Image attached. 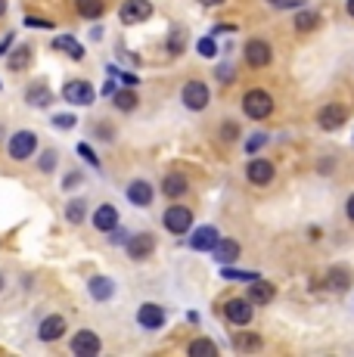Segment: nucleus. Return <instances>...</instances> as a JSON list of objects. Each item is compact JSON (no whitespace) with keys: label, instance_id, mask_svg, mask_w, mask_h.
<instances>
[{"label":"nucleus","instance_id":"nucleus-32","mask_svg":"<svg viewBox=\"0 0 354 357\" xmlns=\"http://www.w3.org/2000/svg\"><path fill=\"white\" fill-rule=\"evenodd\" d=\"M165 50H168V56H180V50H183V31H180V29L171 31V38H168Z\"/></svg>","mask_w":354,"mask_h":357},{"label":"nucleus","instance_id":"nucleus-5","mask_svg":"<svg viewBox=\"0 0 354 357\" xmlns=\"http://www.w3.org/2000/svg\"><path fill=\"white\" fill-rule=\"evenodd\" d=\"M149 16H153V3H149V0H125V3L118 6V19L125 25H140V22H146Z\"/></svg>","mask_w":354,"mask_h":357},{"label":"nucleus","instance_id":"nucleus-2","mask_svg":"<svg viewBox=\"0 0 354 357\" xmlns=\"http://www.w3.org/2000/svg\"><path fill=\"white\" fill-rule=\"evenodd\" d=\"M63 100H66V102H72V106H91V102L97 100V91H93L91 81L75 78V81H66V87H63Z\"/></svg>","mask_w":354,"mask_h":357},{"label":"nucleus","instance_id":"nucleus-25","mask_svg":"<svg viewBox=\"0 0 354 357\" xmlns=\"http://www.w3.org/2000/svg\"><path fill=\"white\" fill-rule=\"evenodd\" d=\"M112 106L121 109V112H134V109L140 106L137 93H134V87H125V91H115L112 93Z\"/></svg>","mask_w":354,"mask_h":357},{"label":"nucleus","instance_id":"nucleus-30","mask_svg":"<svg viewBox=\"0 0 354 357\" xmlns=\"http://www.w3.org/2000/svg\"><path fill=\"white\" fill-rule=\"evenodd\" d=\"M190 354H217V345L215 342H208V339H193L190 342Z\"/></svg>","mask_w":354,"mask_h":357},{"label":"nucleus","instance_id":"nucleus-28","mask_svg":"<svg viewBox=\"0 0 354 357\" xmlns=\"http://www.w3.org/2000/svg\"><path fill=\"white\" fill-rule=\"evenodd\" d=\"M233 348H236V351H258V348H261V335H258V333H243V335H236V339H233Z\"/></svg>","mask_w":354,"mask_h":357},{"label":"nucleus","instance_id":"nucleus-36","mask_svg":"<svg viewBox=\"0 0 354 357\" xmlns=\"http://www.w3.org/2000/svg\"><path fill=\"white\" fill-rule=\"evenodd\" d=\"M196 50H199V56H217V44H215V38H202L199 44H196Z\"/></svg>","mask_w":354,"mask_h":357},{"label":"nucleus","instance_id":"nucleus-34","mask_svg":"<svg viewBox=\"0 0 354 357\" xmlns=\"http://www.w3.org/2000/svg\"><path fill=\"white\" fill-rule=\"evenodd\" d=\"M38 168L44 171V174H50V171L56 168V149H44V155L38 159Z\"/></svg>","mask_w":354,"mask_h":357},{"label":"nucleus","instance_id":"nucleus-27","mask_svg":"<svg viewBox=\"0 0 354 357\" xmlns=\"http://www.w3.org/2000/svg\"><path fill=\"white\" fill-rule=\"evenodd\" d=\"M29 63H31V47H19V50H13L10 53V59H6V66L13 68V72H19V68H29Z\"/></svg>","mask_w":354,"mask_h":357},{"label":"nucleus","instance_id":"nucleus-13","mask_svg":"<svg viewBox=\"0 0 354 357\" xmlns=\"http://www.w3.org/2000/svg\"><path fill=\"white\" fill-rule=\"evenodd\" d=\"M137 324L143 329H162V326H165V307L155 305V301H146V305H140Z\"/></svg>","mask_w":354,"mask_h":357},{"label":"nucleus","instance_id":"nucleus-14","mask_svg":"<svg viewBox=\"0 0 354 357\" xmlns=\"http://www.w3.org/2000/svg\"><path fill=\"white\" fill-rule=\"evenodd\" d=\"M246 177H249V183H255V187H268V183L274 181V165L268 159H252L246 165Z\"/></svg>","mask_w":354,"mask_h":357},{"label":"nucleus","instance_id":"nucleus-39","mask_svg":"<svg viewBox=\"0 0 354 357\" xmlns=\"http://www.w3.org/2000/svg\"><path fill=\"white\" fill-rule=\"evenodd\" d=\"M53 125L63 128V130H72L75 125H78V119H75V115H53Z\"/></svg>","mask_w":354,"mask_h":357},{"label":"nucleus","instance_id":"nucleus-16","mask_svg":"<svg viewBox=\"0 0 354 357\" xmlns=\"http://www.w3.org/2000/svg\"><path fill=\"white\" fill-rule=\"evenodd\" d=\"M153 183L143 181V177H137V181L128 183V199H131V205H137V208H146L149 202H153Z\"/></svg>","mask_w":354,"mask_h":357},{"label":"nucleus","instance_id":"nucleus-24","mask_svg":"<svg viewBox=\"0 0 354 357\" xmlns=\"http://www.w3.org/2000/svg\"><path fill=\"white\" fill-rule=\"evenodd\" d=\"M190 190V181L183 174H168L165 181H162V193L165 196H171V199H177V196H183Z\"/></svg>","mask_w":354,"mask_h":357},{"label":"nucleus","instance_id":"nucleus-54","mask_svg":"<svg viewBox=\"0 0 354 357\" xmlns=\"http://www.w3.org/2000/svg\"><path fill=\"white\" fill-rule=\"evenodd\" d=\"M0 289H3V277H0Z\"/></svg>","mask_w":354,"mask_h":357},{"label":"nucleus","instance_id":"nucleus-10","mask_svg":"<svg viewBox=\"0 0 354 357\" xmlns=\"http://www.w3.org/2000/svg\"><path fill=\"white\" fill-rule=\"evenodd\" d=\"M270 59H274V50H270L268 40L252 38L249 44H246V63H249L252 68H264V66H270Z\"/></svg>","mask_w":354,"mask_h":357},{"label":"nucleus","instance_id":"nucleus-35","mask_svg":"<svg viewBox=\"0 0 354 357\" xmlns=\"http://www.w3.org/2000/svg\"><path fill=\"white\" fill-rule=\"evenodd\" d=\"M326 280H330L332 289H345V286H348V271H339L336 267V271H330V277Z\"/></svg>","mask_w":354,"mask_h":357},{"label":"nucleus","instance_id":"nucleus-53","mask_svg":"<svg viewBox=\"0 0 354 357\" xmlns=\"http://www.w3.org/2000/svg\"><path fill=\"white\" fill-rule=\"evenodd\" d=\"M268 3H283V0H268Z\"/></svg>","mask_w":354,"mask_h":357},{"label":"nucleus","instance_id":"nucleus-18","mask_svg":"<svg viewBox=\"0 0 354 357\" xmlns=\"http://www.w3.org/2000/svg\"><path fill=\"white\" fill-rule=\"evenodd\" d=\"M212 258L217 261V264H233L236 258H240V243L236 239H217V245L212 249Z\"/></svg>","mask_w":354,"mask_h":357},{"label":"nucleus","instance_id":"nucleus-8","mask_svg":"<svg viewBox=\"0 0 354 357\" xmlns=\"http://www.w3.org/2000/svg\"><path fill=\"white\" fill-rule=\"evenodd\" d=\"M224 317L233 326H249L252 324V301L249 298H230L224 305Z\"/></svg>","mask_w":354,"mask_h":357},{"label":"nucleus","instance_id":"nucleus-20","mask_svg":"<svg viewBox=\"0 0 354 357\" xmlns=\"http://www.w3.org/2000/svg\"><path fill=\"white\" fill-rule=\"evenodd\" d=\"M25 102L29 106H35V109H47L53 102V93H50V87L47 84H29V91H25Z\"/></svg>","mask_w":354,"mask_h":357},{"label":"nucleus","instance_id":"nucleus-21","mask_svg":"<svg viewBox=\"0 0 354 357\" xmlns=\"http://www.w3.org/2000/svg\"><path fill=\"white\" fill-rule=\"evenodd\" d=\"M87 292H91L93 301H109L115 295V283L109 277H91V283H87Z\"/></svg>","mask_w":354,"mask_h":357},{"label":"nucleus","instance_id":"nucleus-40","mask_svg":"<svg viewBox=\"0 0 354 357\" xmlns=\"http://www.w3.org/2000/svg\"><path fill=\"white\" fill-rule=\"evenodd\" d=\"M128 230H121V227H115V230H109V243L112 245H128Z\"/></svg>","mask_w":354,"mask_h":357},{"label":"nucleus","instance_id":"nucleus-46","mask_svg":"<svg viewBox=\"0 0 354 357\" xmlns=\"http://www.w3.org/2000/svg\"><path fill=\"white\" fill-rule=\"evenodd\" d=\"M97 130H100V134H97L100 140H112V130H109V125H100Z\"/></svg>","mask_w":354,"mask_h":357},{"label":"nucleus","instance_id":"nucleus-31","mask_svg":"<svg viewBox=\"0 0 354 357\" xmlns=\"http://www.w3.org/2000/svg\"><path fill=\"white\" fill-rule=\"evenodd\" d=\"M221 277L224 280H246V283H255V280H261V273H255V271H230V267H224Z\"/></svg>","mask_w":354,"mask_h":357},{"label":"nucleus","instance_id":"nucleus-42","mask_svg":"<svg viewBox=\"0 0 354 357\" xmlns=\"http://www.w3.org/2000/svg\"><path fill=\"white\" fill-rule=\"evenodd\" d=\"M78 183H81V174H78V171H69V174L63 177V190H75Z\"/></svg>","mask_w":354,"mask_h":357},{"label":"nucleus","instance_id":"nucleus-33","mask_svg":"<svg viewBox=\"0 0 354 357\" xmlns=\"http://www.w3.org/2000/svg\"><path fill=\"white\" fill-rule=\"evenodd\" d=\"M264 143H268V134H264V130H255V134H252L249 140H246V153H249V155H255L258 149L264 146Z\"/></svg>","mask_w":354,"mask_h":357},{"label":"nucleus","instance_id":"nucleus-44","mask_svg":"<svg viewBox=\"0 0 354 357\" xmlns=\"http://www.w3.org/2000/svg\"><path fill=\"white\" fill-rule=\"evenodd\" d=\"M217 81L230 84V81H233V68H230V66H221V68H217Z\"/></svg>","mask_w":354,"mask_h":357},{"label":"nucleus","instance_id":"nucleus-48","mask_svg":"<svg viewBox=\"0 0 354 357\" xmlns=\"http://www.w3.org/2000/svg\"><path fill=\"white\" fill-rule=\"evenodd\" d=\"M103 93H106V97H112V93H115V81H106V87H103Z\"/></svg>","mask_w":354,"mask_h":357},{"label":"nucleus","instance_id":"nucleus-29","mask_svg":"<svg viewBox=\"0 0 354 357\" xmlns=\"http://www.w3.org/2000/svg\"><path fill=\"white\" fill-rule=\"evenodd\" d=\"M84 215H87V202H84V199H72V202L66 205V221H69V224H81V221H84Z\"/></svg>","mask_w":354,"mask_h":357},{"label":"nucleus","instance_id":"nucleus-47","mask_svg":"<svg viewBox=\"0 0 354 357\" xmlns=\"http://www.w3.org/2000/svg\"><path fill=\"white\" fill-rule=\"evenodd\" d=\"M13 44V31L10 34H3V38H0V53H6V47Z\"/></svg>","mask_w":354,"mask_h":357},{"label":"nucleus","instance_id":"nucleus-23","mask_svg":"<svg viewBox=\"0 0 354 357\" xmlns=\"http://www.w3.org/2000/svg\"><path fill=\"white\" fill-rule=\"evenodd\" d=\"M75 10H78V16L81 19H103V13H106V3L103 0H75Z\"/></svg>","mask_w":354,"mask_h":357},{"label":"nucleus","instance_id":"nucleus-37","mask_svg":"<svg viewBox=\"0 0 354 357\" xmlns=\"http://www.w3.org/2000/svg\"><path fill=\"white\" fill-rule=\"evenodd\" d=\"M109 75H118V81H121L125 87H137V84H140L137 75H131V72H118L115 66H109Z\"/></svg>","mask_w":354,"mask_h":357},{"label":"nucleus","instance_id":"nucleus-12","mask_svg":"<svg viewBox=\"0 0 354 357\" xmlns=\"http://www.w3.org/2000/svg\"><path fill=\"white\" fill-rule=\"evenodd\" d=\"M217 239H221V233L212 224H202V227L193 230V236H190V249L193 252H212L217 245Z\"/></svg>","mask_w":354,"mask_h":357},{"label":"nucleus","instance_id":"nucleus-45","mask_svg":"<svg viewBox=\"0 0 354 357\" xmlns=\"http://www.w3.org/2000/svg\"><path fill=\"white\" fill-rule=\"evenodd\" d=\"M280 10H302V0H283V3H277Z\"/></svg>","mask_w":354,"mask_h":357},{"label":"nucleus","instance_id":"nucleus-3","mask_svg":"<svg viewBox=\"0 0 354 357\" xmlns=\"http://www.w3.org/2000/svg\"><path fill=\"white\" fill-rule=\"evenodd\" d=\"M162 224H165L168 233L183 236V233L193 227V211H190L187 205H171V208H165V215H162Z\"/></svg>","mask_w":354,"mask_h":357},{"label":"nucleus","instance_id":"nucleus-1","mask_svg":"<svg viewBox=\"0 0 354 357\" xmlns=\"http://www.w3.org/2000/svg\"><path fill=\"white\" fill-rule=\"evenodd\" d=\"M243 112H246L252 121L268 119V115L274 112V97H270L268 91H249L246 97H243Z\"/></svg>","mask_w":354,"mask_h":357},{"label":"nucleus","instance_id":"nucleus-51","mask_svg":"<svg viewBox=\"0 0 354 357\" xmlns=\"http://www.w3.org/2000/svg\"><path fill=\"white\" fill-rule=\"evenodd\" d=\"M345 10H348V16L354 19V0H348V3H345Z\"/></svg>","mask_w":354,"mask_h":357},{"label":"nucleus","instance_id":"nucleus-7","mask_svg":"<svg viewBox=\"0 0 354 357\" xmlns=\"http://www.w3.org/2000/svg\"><path fill=\"white\" fill-rule=\"evenodd\" d=\"M69 348H72V354H78V357H93V354H100V335L93 333V329H81V333L72 335Z\"/></svg>","mask_w":354,"mask_h":357},{"label":"nucleus","instance_id":"nucleus-43","mask_svg":"<svg viewBox=\"0 0 354 357\" xmlns=\"http://www.w3.org/2000/svg\"><path fill=\"white\" fill-rule=\"evenodd\" d=\"M25 25H31V29H53V22H50V19H35V16H29V19H25Z\"/></svg>","mask_w":354,"mask_h":357},{"label":"nucleus","instance_id":"nucleus-52","mask_svg":"<svg viewBox=\"0 0 354 357\" xmlns=\"http://www.w3.org/2000/svg\"><path fill=\"white\" fill-rule=\"evenodd\" d=\"M3 13H6V0H0V16H3Z\"/></svg>","mask_w":354,"mask_h":357},{"label":"nucleus","instance_id":"nucleus-26","mask_svg":"<svg viewBox=\"0 0 354 357\" xmlns=\"http://www.w3.org/2000/svg\"><path fill=\"white\" fill-rule=\"evenodd\" d=\"M317 25H320V16H317L314 10H302V13L295 16V31H302V34L314 31Z\"/></svg>","mask_w":354,"mask_h":357},{"label":"nucleus","instance_id":"nucleus-22","mask_svg":"<svg viewBox=\"0 0 354 357\" xmlns=\"http://www.w3.org/2000/svg\"><path fill=\"white\" fill-rule=\"evenodd\" d=\"M53 47H56V50H63V53H69L75 63H81V59H84V47H81L72 34H56V38H53Z\"/></svg>","mask_w":354,"mask_h":357},{"label":"nucleus","instance_id":"nucleus-49","mask_svg":"<svg viewBox=\"0 0 354 357\" xmlns=\"http://www.w3.org/2000/svg\"><path fill=\"white\" fill-rule=\"evenodd\" d=\"M345 208H348V218H351V221H354V193L348 196V205H345Z\"/></svg>","mask_w":354,"mask_h":357},{"label":"nucleus","instance_id":"nucleus-6","mask_svg":"<svg viewBox=\"0 0 354 357\" xmlns=\"http://www.w3.org/2000/svg\"><path fill=\"white\" fill-rule=\"evenodd\" d=\"M180 100L190 112H202V109L208 106V87L202 84V81H187L180 91Z\"/></svg>","mask_w":354,"mask_h":357},{"label":"nucleus","instance_id":"nucleus-17","mask_svg":"<svg viewBox=\"0 0 354 357\" xmlns=\"http://www.w3.org/2000/svg\"><path fill=\"white\" fill-rule=\"evenodd\" d=\"M93 227H97L100 233H109L118 227V208L115 205H100V208H93Z\"/></svg>","mask_w":354,"mask_h":357},{"label":"nucleus","instance_id":"nucleus-4","mask_svg":"<svg viewBox=\"0 0 354 357\" xmlns=\"http://www.w3.org/2000/svg\"><path fill=\"white\" fill-rule=\"evenodd\" d=\"M35 149H38V137L31 134V130H16V134L10 137V143H6V153H10V159H16V162L31 159Z\"/></svg>","mask_w":354,"mask_h":357},{"label":"nucleus","instance_id":"nucleus-50","mask_svg":"<svg viewBox=\"0 0 354 357\" xmlns=\"http://www.w3.org/2000/svg\"><path fill=\"white\" fill-rule=\"evenodd\" d=\"M202 6H217V3H224V0H199Z\"/></svg>","mask_w":354,"mask_h":357},{"label":"nucleus","instance_id":"nucleus-19","mask_svg":"<svg viewBox=\"0 0 354 357\" xmlns=\"http://www.w3.org/2000/svg\"><path fill=\"white\" fill-rule=\"evenodd\" d=\"M277 289L268 283V280H255V283H249V295L246 298L252 301V305H268V301H274Z\"/></svg>","mask_w":354,"mask_h":357},{"label":"nucleus","instance_id":"nucleus-11","mask_svg":"<svg viewBox=\"0 0 354 357\" xmlns=\"http://www.w3.org/2000/svg\"><path fill=\"white\" fill-rule=\"evenodd\" d=\"M125 249H128V258H131V261H143V258L153 255L155 236H153V233H134V236L128 239Z\"/></svg>","mask_w":354,"mask_h":357},{"label":"nucleus","instance_id":"nucleus-41","mask_svg":"<svg viewBox=\"0 0 354 357\" xmlns=\"http://www.w3.org/2000/svg\"><path fill=\"white\" fill-rule=\"evenodd\" d=\"M221 137H224V140H236V137H240V128H236L233 121H224V125H221Z\"/></svg>","mask_w":354,"mask_h":357},{"label":"nucleus","instance_id":"nucleus-15","mask_svg":"<svg viewBox=\"0 0 354 357\" xmlns=\"http://www.w3.org/2000/svg\"><path fill=\"white\" fill-rule=\"evenodd\" d=\"M63 333H66V317H59V314H50V317H44L38 324L40 342H56V339H63Z\"/></svg>","mask_w":354,"mask_h":357},{"label":"nucleus","instance_id":"nucleus-38","mask_svg":"<svg viewBox=\"0 0 354 357\" xmlns=\"http://www.w3.org/2000/svg\"><path fill=\"white\" fill-rule=\"evenodd\" d=\"M78 155H84V162L87 165H93V168H100V159H97V153H93L87 143H78Z\"/></svg>","mask_w":354,"mask_h":357},{"label":"nucleus","instance_id":"nucleus-9","mask_svg":"<svg viewBox=\"0 0 354 357\" xmlns=\"http://www.w3.org/2000/svg\"><path fill=\"white\" fill-rule=\"evenodd\" d=\"M345 121H348V109H345L342 102H330V106H323L317 112V125L323 130H336V128H342Z\"/></svg>","mask_w":354,"mask_h":357}]
</instances>
